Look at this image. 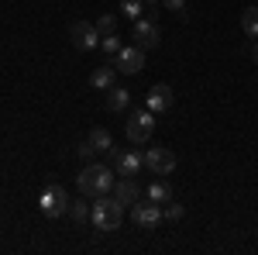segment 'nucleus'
Here are the masks:
<instances>
[{"instance_id":"obj_4","label":"nucleus","mask_w":258,"mask_h":255,"mask_svg":"<svg viewBox=\"0 0 258 255\" xmlns=\"http://www.w3.org/2000/svg\"><path fill=\"white\" fill-rule=\"evenodd\" d=\"M38 211L45 217H62L66 211H69V196H66V190L62 186H45L41 190V196H38Z\"/></svg>"},{"instance_id":"obj_3","label":"nucleus","mask_w":258,"mask_h":255,"mask_svg":"<svg viewBox=\"0 0 258 255\" xmlns=\"http://www.w3.org/2000/svg\"><path fill=\"white\" fill-rule=\"evenodd\" d=\"M124 131H127V141H131V145H145V141L152 138V131H155V114H152L148 107H145V111H135Z\"/></svg>"},{"instance_id":"obj_13","label":"nucleus","mask_w":258,"mask_h":255,"mask_svg":"<svg viewBox=\"0 0 258 255\" xmlns=\"http://www.w3.org/2000/svg\"><path fill=\"white\" fill-rule=\"evenodd\" d=\"M114 76H117L114 62H107V66H97V69L90 73V86H93V90H110V86H114Z\"/></svg>"},{"instance_id":"obj_17","label":"nucleus","mask_w":258,"mask_h":255,"mask_svg":"<svg viewBox=\"0 0 258 255\" xmlns=\"http://www.w3.org/2000/svg\"><path fill=\"white\" fill-rule=\"evenodd\" d=\"M90 141H93L97 152H110V148H114V138H110L107 128H93V131H90Z\"/></svg>"},{"instance_id":"obj_5","label":"nucleus","mask_w":258,"mask_h":255,"mask_svg":"<svg viewBox=\"0 0 258 255\" xmlns=\"http://www.w3.org/2000/svg\"><path fill=\"white\" fill-rule=\"evenodd\" d=\"M145 166H148L155 176H169V173L176 169V156H172V148L155 145V148H148V152H145Z\"/></svg>"},{"instance_id":"obj_10","label":"nucleus","mask_w":258,"mask_h":255,"mask_svg":"<svg viewBox=\"0 0 258 255\" xmlns=\"http://www.w3.org/2000/svg\"><path fill=\"white\" fill-rule=\"evenodd\" d=\"M135 38H138V45L141 48H155L162 41V35H159V24L148 18V21H141L138 18V24H135Z\"/></svg>"},{"instance_id":"obj_2","label":"nucleus","mask_w":258,"mask_h":255,"mask_svg":"<svg viewBox=\"0 0 258 255\" xmlns=\"http://www.w3.org/2000/svg\"><path fill=\"white\" fill-rule=\"evenodd\" d=\"M120 203L117 196H93V211H90V221L97 231H117L120 228Z\"/></svg>"},{"instance_id":"obj_21","label":"nucleus","mask_w":258,"mask_h":255,"mask_svg":"<svg viewBox=\"0 0 258 255\" xmlns=\"http://www.w3.org/2000/svg\"><path fill=\"white\" fill-rule=\"evenodd\" d=\"M97 31L100 35H114V31H117V18H114V14H100L97 18Z\"/></svg>"},{"instance_id":"obj_20","label":"nucleus","mask_w":258,"mask_h":255,"mask_svg":"<svg viewBox=\"0 0 258 255\" xmlns=\"http://www.w3.org/2000/svg\"><path fill=\"white\" fill-rule=\"evenodd\" d=\"M100 48H103L107 56H117L120 48H124V45H120V35L117 31H114V35H103V38H100Z\"/></svg>"},{"instance_id":"obj_25","label":"nucleus","mask_w":258,"mask_h":255,"mask_svg":"<svg viewBox=\"0 0 258 255\" xmlns=\"http://www.w3.org/2000/svg\"><path fill=\"white\" fill-rule=\"evenodd\" d=\"M141 4H145V11H152V7H155L159 0H141Z\"/></svg>"},{"instance_id":"obj_19","label":"nucleus","mask_w":258,"mask_h":255,"mask_svg":"<svg viewBox=\"0 0 258 255\" xmlns=\"http://www.w3.org/2000/svg\"><path fill=\"white\" fill-rule=\"evenodd\" d=\"M120 14L131 18V21H138L141 14H145V4H141V0H120Z\"/></svg>"},{"instance_id":"obj_24","label":"nucleus","mask_w":258,"mask_h":255,"mask_svg":"<svg viewBox=\"0 0 258 255\" xmlns=\"http://www.w3.org/2000/svg\"><path fill=\"white\" fill-rule=\"evenodd\" d=\"M162 4H165L169 11H182V7H186V0H162Z\"/></svg>"},{"instance_id":"obj_9","label":"nucleus","mask_w":258,"mask_h":255,"mask_svg":"<svg viewBox=\"0 0 258 255\" xmlns=\"http://www.w3.org/2000/svg\"><path fill=\"white\" fill-rule=\"evenodd\" d=\"M131 217H135L138 228H148V231H152V228H159V221H162V203H155V200L145 196V203H135Z\"/></svg>"},{"instance_id":"obj_23","label":"nucleus","mask_w":258,"mask_h":255,"mask_svg":"<svg viewBox=\"0 0 258 255\" xmlns=\"http://www.w3.org/2000/svg\"><path fill=\"white\" fill-rule=\"evenodd\" d=\"M76 152H80V156L86 159V162H90V159H93V152H97V148H93V141H90V138H86V141H80V148H76Z\"/></svg>"},{"instance_id":"obj_1","label":"nucleus","mask_w":258,"mask_h":255,"mask_svg":"<svg viewBox=\"0 0 258 255\" xmlns=\"http://www.w3.org/2000/svg\"><path fill=\"white\" fill-rule=\"evenodd\" d=\"M76 186H80L83 196H103V193L114 190V173H110L107 166H100V162H90V166L80 173Z\"/></svg>"},{"instance_id":"obj_16","label":"nucleus","mask_w":258,"mask_h":255,"mask_svg":"<svg viewBox=\"0 0 258 255\" xmlns=\"http://www.w3.org/2000/svg\"><path fill=\"white\" fill-rule=\"evenodd\" d=\"M145 196H148V200H155V203H169V200H172V190H169V183H165V179H159V183H152V186L145 190Z\"/></svg>"},{"instance_id":"obj_14","label":"nucleus","mask_w":258,"mask_h":255,"mask_svg":"<svg viewBox=\"0 0 258 255\" xmlns=\"http://www.w3.org/2000/svg\"><path fill=\"white\" fill-rule=\"evenodd\" d=\"M107 107H110V111H127V107H131V90L110 86V90H107Z\"/></svg>"},{"instance_id":"obj_11","label":"nucleus","mask_w":258,"mask_h":255,"mask_svg":"<svg viewBox=\"0 0 258 255\" xmlns=\"http://www.w3.org/2000/svg\"><path fill=\"white\" fill-rule=\"evenodd\" d=\"M114 166H117V173L120 176H138L141 173V166H145V156L141 152H124V156H114Z\"/></svg>"},{"instance_id":"obj_8","label":"nucleus","mask_w":258,"mask_h":255,"mask_svg":"<svg viewBox=\"0 0 258 255\" xmlns=\"http://www.w3.org/2000/svg\"><path fill=\"white\" fill-rule=\"evenodd\" d=\"M172 100H176L172 86H169V83H155V86L145 93V107H148L152 114H165V111L172 107Z\"/></svg>"},{"instance_id":"obj_18","label":"nucleus","mask_w":258,"mask_h":255,"mask_svg":"<svg viewBox=\"0 0 258 255\" xmlns=\"http://www.w3.org/2000/svg\"><path fill=\"white\" fill-rule=\"evenodd\" d=\"M241 28H244L248 38H258V7H244V14H241Z\"/></svg>"},{"instance_id":"obj_26","label":"nucleus","mask_w":258,"mask_h":255,"mask_svg":"<svg viewBox=\"0 0 258 255\" xmlns=\"http://www.w3.org/2000/svg\"><path fill=\"white\" fill-rule=\"evenodd\" d=\"M251 59L258 62V38H255V45H251Z\"/></svg>"},{"instance_id":"obj_15","label":"nucleus","mask_w":258,"mask_h":255,"mask_svg":"<svg viewBox=\"0 0 258 255\" xmlns=\"http://www.w3.org/2000/svg\"><path fill=\"white\" fill-rule=\"evenodd\" d=\"M90 211H93V203H90V196H83V200H69V217L73 221H90Z\"/></svg>"},{"instance_id":"obj_6","label":"nucleus","mask_w":258,"mask_h":255,"mask_svg":"<svg viewBox=\"0 0 258 255\" xmlns=\"http://www.w3.org/2000/svg\"><path fill=\"white\" fill-rule=\"evenodd\" d=\"M141 66H145V48L141 45H124L117 56H114V69L127 73V76L141 73Z\"/></svg>"},{"instance_id":"obj_22","label":"nucleus","mask_w":258,"mask_h":255,"mask_svg":"<svg viewBox=\"0 0 258 255\" xmlns=\"http://www.w3.org/2000/svg\"><path fill=\"white\" fill-rule=\"evenodd\" d=\"M182 214H186V211H182V203H176V200L162 203V217H165V221H179Z\"/></svg>"},{"instance_id":"obj_12","label":"nucleus","mask_w":258,"mask_h":255,"mask_svg":"<svg viewBox=\"0 0 258 255\" xmlns=\"http://www.w3.org/2000/svg\"><path fill=\"white\" fill-rule=\"evenodd\" d=\"M114 196H117L120 203H138L141 186L135 183V176H120V183H114Z\"/></svg>"},{"instance_id":"obj_7","label":"nucleus","mask_w":258,"mask_h":255,"mask_svg":"<svg viewBox=\"0 0 258 255\" xmlns=\"http://www.w3.org/2000/svg\"><path fill=\"white\" fill-rule=\"evenodd\" d=\"M69 38H73V45H76L80 52H90V48L100 45V31H97V24H90V21H76V24L69 28Z\"/></svg>"}]
</instances>
